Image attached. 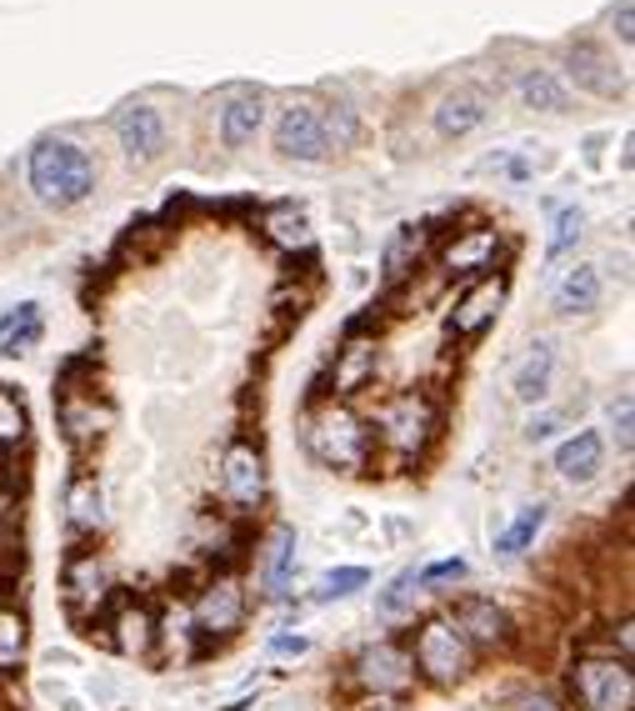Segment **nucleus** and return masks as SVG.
Returning a JSON list of instances; mask_svg holds the SVG:
<instances>
[{
    "label": "nucleus",
    "mask_w": 635,
    "mask_h": 711,
    "mask_svg": "<svg viewBox=\"0 0 635 711\" xmlns=\"http://www.w3.org/2000/svg\"><path fill=\"white\" fill-rule=\"evenodd\" d=\"M25 176H31V190H36L46 206H56V211H71V206L91 201V190H95V161H91V151H81V145L66 141V136H46V141L31 145Z\"/></svg>",
    "instance_id": "nucleus-1"
},
{
    "label": "nucleus",
    "mask_w": 635,
    "mask_h": 711,
    "mask_svg": "<svg viewBox=\"0 0 635 711\" xmlns=\"http://www.w3.org/2000/svg\"><path fill=\"white\" fill-rule=\"evenodd\" d=\"M306 446L320 466L330 471H355L365 466V451H371V431L361 427V416L345 411V406H326L306 421Z\"/></svg>",
    "instance_id": "nucleus-2"
},
{
    "label": "nucleus",
    "mask_w": 635,
    "mask_h": 711,
    "mask_svg": "<svg viewBox=\"0 0 635 711\" xmlns=\"http://www.w3.org/2000/svg\"><path fill=\"white\" fill-rule=\"evenodd\" d=\"M415 672L431 681V687H456V681H466L475 666V646L466 637H460L456 627H450L446 617L425 621L421 631H415Z\"/></svg>",
    "instance_id": "nucleus-3"
},
{
    "label": "nucleus",
    "mask_w": 635,
    "mask_h": 711,
    "mask_svg": "<svg viewBox=\"0 0 635 711\" xmlns=\"http://www.w3.org/2000/svg\"><path fill=\"white\" fill-rule=\"evenodd\" d=\"M576 701L586 711H631L635 707V676L625 656H580L571 672Z\"/></svg>",
    "instance_id": "nucleus-4"
},
{
    "label": "nucleus",
    "mask_w": 635,
    "mask_h": 711,
    "mask_svg": "<svg viewBox=\"0 0 635 711\" xmlns=\"http://www.w3.org/2000/svg\"><path fill=\"white\" fill-rule=\"evenodd\" d=\"M431 431H436V406L425 401L421 392H400L376 411V436L386 441L390 451H405V456H411V451H421L425 441H431Z\"/></svg>",
    "instance_id": "nucleus-5"
},
{
    "label": "nucleus",
    "mask_w": 635,
    "mask_h": 711,
    "mask_svg": "<svg viewBox=\"0 0 635 711\" xmlns=\"http://www.w3.org/2000/svg\"><path fill=\"white\" fill-rule=\"evenodd\" d=\"M351 676H355V687L371 691L376 701H390V697L415 687V662H411L405 646H396V641H376V646H365V652L355 656Z\"/></svg>",
    "instance_id": "nucleus-6"
},
{
    "label": "nucleus",
    "mask_w": 635,
    "mask_h": 711,
    "mask_svg": "<svg viewBox=\"0 0 635 711\" xmlns=\"http://www.w3.org/2000/svg\"><path fill=\"white\" fill-rule=\"evenodd\" d=\"M275 151L291 155V161H306L320 166L330 161V136H326V110L316 101H291L275 120Z\"/></svg>",
    "instance_id": "nucleus-7"
},
{
    "label": "nucleus",
    "mask_w": 635,
    "mask_h": 711,
    "mask_svg": "<svg viewBox=\"0 0 635 711\" xmlns=\"http://www.w3.org/2000/svg\"><path fill=\"white\" fill-rule=\"evenodd\" d=\"M240 621H246V586H240V576L211 581L196 602V627L205 637H231Z\"/></svg>",
    "instance_id": "nucleus-8"
},
{
    "label": "nucleus",
    "mask_w": 635,
    "mask_h": 711,
    "mask_svg": "<svg viewBox=\"0 0 635 711\" xmlns=\"http://www.w3.org/2000/svg\"><path fill=\"white\" fill-rule=\"evenodd\" d=\"M485 120H491V95H485L481 85H456V91H446L436 101V131L446 136V141H460V136L481 131Z\"/></svg>",
    "instance_id": "nucleus-9"
},
{
    "label": "nucleus",
    "mask_w": 635,
    "mask_h": 711,
    "mask_svg": "<svg viewBox=\"0 0 635 711\" xmlns=\"http://www.w3.org/2000/svg\"><path fill=\"white\" fill-rule=\"evenodd\" d=\"M116 141L126 145L136 161H155V155L165 151V120L155 106H145V101H130V106L116 110Z\"/></svg>",
    "instance_id": "nucleus-10"
},
{
    "label": "nucleus",
    "mask_w": 635,
    "mask_h": 711,
    "mask_svg": "<svg viewBox=\"0 0 635 711\" xmlns=\"http://www.w3.org/2000/svg\"><path fill=\"white\" fill-rule=\"evenodd\" d=\"M221 487H225V497L236 501V506H260V497H266V462H260L256 446L236 441V446L225 451Z\"/></svg>",
    "instance_id": "nucleus-11"
},
{
    "label": "nucleus",
    "mask_w": 635,
    "mask_h": 711,
    "mask_svg": "<svg viewBox=\"0 0 635 711\" xmlns=\"http://www.w3.org/2000/svg\"><path fill=\"white\" fill-rule=\"evenodd\" d=\"M260 126H266V95L250 91V85H236L221 101V141L231 151H240V145H250L260 136Z\"/></svg>",
    "instance_id": "nucleus-12"
},
{
    "label": "nucleus",
    "mask_w": 635,
    "mask_h": 711,
    "mask_svg": "<svg viewBox=\"0 0 635 711\" xmlns=\"http://www.w3.org/2000/svg\"><path fill=\"white\" fill-rule=\"evenodd\" d=\"M565 71H571V81L590 95H621L625 91V75L615 71L611 60H605V50L590 46V40H576V46L565 50Z\"/></svg>",
    "instance_id": "nucleus-13"
},
{
    "label": "nucleus",
    "mask_w": 635,
    "mask_h": 711,
    "mask_svg": "<svg viewBox=\"0 0 635 711\" xmlns=\"http://www.w3.org/2000/svg\"><path fill=\"white\" fill-rule=\"evenodd\" d=\"M501 301H506V276H481V281L466 291V301L450 311V336L485 331L495 320V311H501Z\"/></svg>",
    "instance_id": "nucleus-14"
},
{
    "label": "nucleus",
    "mask_w": 635,
    "mask_h": 711,
    "mask_svg": "<svg viewBox=\"0 0 635 711\" xmlns=\"http://www.w3.org/2000/svg\"><path fill=\"white\" fill-rule=\"evenodd\" d=\"M110 596V581H106V567L85 551V557H75L71 567H66V602H71L75 617H95L101 606H106Z\"/></svg>",
    "instance_id": "nucleus-15"
},
{
    "label": "nucleus",
    "mask_w": 635,
    "mask_h": 711,
    "mask_svg": "<svg viewBox=\"0 0 635 711\" xmlns=\"http://www.w3.org/2000/svg\"><path fill=\"white\" fill-rule=\"evenodd\" d=\"M450 627L471 641V646H506L510 641V617L495 602H481V596H475V602H460Z\"/></svg>",
    "instance_id": "nucleus-16"
},
{
    "label": "nucleus",
    "mask_w": 635,
    "mask_h": 711,
    "mask_svg": "<svg viewBox=\"0 0 635 711\" xmlns=\"http://www.w3.org/2000/svg\"><path fill=\"white\" fill-rule=\"evenodd\" d=\"M600 462H605L600 431H576V436L561 441V451H555V471H561L565 481H596Z\"/></svg>",
    "instance_id": "nucleus-17"
},
{
    "label": "nucleus",
    "mask_w": 635,
    "mask_h": 711,
    "mask_svg": "<svg viewBox=\"0 0 635 711\" xmlns=\"http://www.w3.org/2000/svg\"><path fill=\"white\" fill-rule=\"evenodd\" d=\"M551 376H555V341H536L530 356L516 366L510 392H516V401L536 406V401H545V392H551Z\"/></svg>",
    "instance_id": "nucleus-18"
},
{
    "label": "nucleus",
    "mask_w": 635,
    "mask_h": 711,
    "mask_svg": "<svg viewBox=\"0 0 635 711\" xmlns=\"http://www.w3.org/2000/svg\"><path fill=\"white\" fill-rule=\"evenodd\" d=\"M516 95L526 101L530 110H551V116H561V110L571 106L565 81L555 71H545V66H526V71H516Z\"/></svg>",
    "instance_id": "nucleus-19"
},
{
    "label": "nucleus",
    "mask_w": 635,
    "mask_h": 711,
    "mask_svg": "<svg viewBox=\"0 0 635 711\" xmlns=\"http://www.w3.org/2000/svg\"><path fill=\"white\" fill-rule=\"evenodd\" d=\"M110 631H116L110 641H116L120 656H145L155 646V631H161V627H155L151 606H136V602H130V606H120V611H116Z\"/></svg>",
    "instance_id": "nucleus-20"
},
{
    "label": "nucleus",
    "mask_w": 635,
    "mask_h": 711,
    "mask_svg": "<svg viewBox=\"0 0 635 711\" xmlns=\"http://www.w3.org/2000/svg\"><path fill=\"white\" fill-rule=\"evenodd\" d=\"M596 306H600V271L596 266L565 271L561 285H555V311H561V316H590Z\"/></svg>",
    "instance_id": "nucleus-21"
},
{
    "label": "nucleus",
    "mask_w": 635,
    "mask_h": 711,
    "mask_svg": "<svg viewBox=\"0 0 635 711\" xmlns=\"http://www.w3.org/2000/svg\"><path fill=\"white\" fill-rule=\"evenodd\" d=\"M66 522H71V532H101V522H106V501L91 476H75L66 487Z\"/></svg>",
    "instance_id": "nucleus-22"
},
{
    "label": "nucleus",
    "mask_w": 635,
    "mask_h": 711,
    "mask_svg": "<svg viewBox=\"0 0 635 711\" xmlns=\"http://www.w3.org/2000/svg\"><path fill=\"white\" fill-rule=\"evenodd\" d=\"M541 532H545V506H541V501H536V506H520V511H516V522H510L506 532L495 536V557H501V561L526 557Z\"/></svg>",
    "instance_id": "nucleus-23"
},
{
    "label": "nucleus",
    "mask_w": 635,
    "mask_h": 711,
    "mask_svg": "<svg viewBox=\"0 0 635 711\" xmlns=\"http://www.w3.org/2000/svg\"><path fill=\"white\" fill-rule=\"evenodd\" d=\"M495 231H471L466 241H456V246L446 250V266L450 271H485L491 266V256H495Z\"/></svg>",
    "instance_id": "nucleus-24"
},
{
    "label": "nucleus",
    "mask_w": 635,
    "mask_h": 711,
    "mask_svg": "<svg viewBox=\"0 0 635 711\" xmlns=\"http://www.w3.org/2000/svg\"><path fill=\"white\" fill-rule=\"evenodd\" d=\"M25 617L15 611V606H0V672H15L25 656Z\"/></svg>",
    "instance_id": "nucleus-25"
},
{
    "label": "nucleus",
    "mask_w": 635,
    "mask_h": 711,
    "mask_svg": "<svg viewBox=\"0 0 635 711\" xmlns=\"http://www.w3.org/2000/svg\"><path fill=\"white\" fill-rule=\"evenodd\" d=\"M415 596H421V586H415V571H400L386 592L376 596V617L380 621H400L415 606Z\"/></svg>",
    "instance_id": "nucleus-26"
},
{
    "label": "nucleus",
    "mask_w": 635,
    "mask_h": 711,
    "mask_svg": "<svg viewBox=\"0 0 635 711\" xmlns=\"http://www.w3.org/2000/svg\"><path fill=\"white\" fill-rule=\"evenodd\" d=\"M266 231H271L275 246L295 250V246H310V221L301 211H291V206H281V211L266 215Z\"/></svg>",
    "instance_id": "nucleus-27"
},
{
    "label": "nucleus",
    "mask_w": 635,
    "mask_h": 711,
    "mask_svg": "<svg viewBox=\"0 0 635 711\" xmlns=\"http://www.w3.org/2000/svg\"><path fill=\"white\" fill-rule=\"evenodd\" d=\"M376 371V351L365 341H355V346H345L341 351V366H336V392H355L365 376Z\"/></svg>",
    "instance_id": "nucleus-28"
},
{
    "label": "nucleus",
    "mask_w": 635,
    "mask_h": 711,
    "mask_svg": "<svg viewBox=\"0 0 635 711\" xmlns=\"http://www.w3.org/2000/svg\"><path fill=\"white\" fill-rule=\"evenodd\" d=\"M580 231H586V215H580L576 206H561V211H555V221H551V241H545V256H551V261H561L565 250H571V246L580 241Z\"/></svg>",
    "instance_id": "nucleus-29"
},
{
    "label": "nucleus",
    "mask_w": 635,
    "mask_h": 711,
    "mask_svg": "<svg viewBox=\"0 0 635 711\" xmlns=\"http://www.w3.org/2000/svg\"><path fill=\"white\" fill-rule=\"evenodd\" d=\"M421 225H400L396 236H390V246H386V276H405V266L421 256Z\"/></svg>",
    "instance_id": "nucleus-30"
},
{
    "label": "nucleus",
    "mask_w": 635,
    "mask_h": 711,
    "mask_svg": "<svg viewBox=\"0 0 635 711\" xmlns=\"http://www.w3.org/2000/svg\"><path fill=\"white\" fill-rule=\"evenodd\" d=\"M365 581H371V571H365V567H341V571H326V576L316 581V602H341V596L361 592Z\"/></svg>",
    "instance_id": "nucleus-31"
},
{
    "label": "nucleus",
    "mask_w": 635,
    "mask_h": 711,
    "mask_svg": "<svg viewBox=\"0 0 635 711\" xmlns=\"http://www.w3.org/2000/svg\"><path fill=\"white\" fill-rule=\"evenodd\" d=\"M466 571H471V567H466V561H460V557L431 561V567H425V571H415V586H421V592H425V586H446V581H466Z\"/></svg>",
    "instance_id": "nucleus-32"
},
{
    "label": "nucleus",
    "mask_w": 635,
    "mask_h": 711,
    "mask_svg": "<svg viewBox=\"0 0 635 711\" xmlns=\"http://www.w3.org/2000/svg\"><path fill=\"white\" fill-rule=\"evenodd\" d=\"M25 436V411L15 396H0V446H15Z\"/></svg>",
    "instance_id": "nucleus-33"
},
{
    "label": "nucleus",
    "mask_w": 635,
    "mask_h": 711,
    "mask_svg": "<svg viewBox=\"0 0 635 711\" xmlns=\"http://www.w3.org/2000/svg\"><path fill=\"white\" fill-rule=\"evenodd\" d=\"M291 561H295V536L281 532V536H275V557H271V586H275V592H281L285 576H291Z\"/></svg>",
    "instance_id": "nucleus-34"
},
{
    "label": "nucleus",
    "mask_w": 635,
    "mask_h": 711,
    "mask_svg": "<svg viewBox=\"0 0 635 711\" xmlns=\"http://www.w3.org/2000/svg\"><path fill=\"white\" fill-rule=\"evenodd\" d=\"M611 427H615V446L631 451V441H635V406H631V396H621V401L611 406Z\"/></svg>",
    "instance_id": "nucleus-35"
},
{
    "label": "nucleus",
    "mask_w": 635,
    "mask_h": 711,
    "mask_svg": "<svg viewBox=\"0 0 635 711\" xmlns=\"http://www.w3.org/2000/svg\"><path fill=\"white\" fill-rule=\"evenodd\" d=\"M510 711H561V701L545 697V691H520V697L510 701Z\"/></svg>",
    "instance_id": "nucleus-36"
},
{
    "label": "nucleus",
    "mask_w": 635,
    "mask_h": 711,
    "mask_svg": "<svg viewBox=\"0 0 635 711\" xmlns=\"http://www.w3.org/2000/svg\"><path fill=\"white\" fill-rule=\"evenodd\" d=\"M611 25H615V36H621V40H631V36H635V5H631V0H621V5H615Z\"/></svg>",
    "instance_id": "nucleus-37"
},
{
    "label": "nucleus",
    "mask_w": 635,
    "mask_h": 711,
    "mask_svg": "<svg viewBox=\"0 0 635 711\" xmlns=\"http://www.w3.org/2000/svg\"><path fill=\"white\" fill-rule=\"evenodd\" d=\"M271 652H275V656H306V652H310V641H306V637H275V641H271Z\"/></svg>",
    "instance_id": "nucleus-38"
},
{
    "label": "nucleus",
    "mask_w": 635,
    "mask_h": 711,
    "mask_svg": "<svg viewBox=\"0 0 635 711\" xmlns=\"http://www.w3.org/2000/svg\"><path fill=\"white\" fill-rule=\"evenodd\" d=\"M551 431H555V416H536V421L526 427V441H545Z\"/></svg>",
    "instance_id": "nucleus-39"
},
{
    "label": "nucleus",
    "mask_w": 635,
    "mask_h": 711,
    "mask_svg": "<svg viewBox=\"0 0 635 711\" xmlns=\"http://www.w3.org/2000/svg\"><path fill=\"white\" fill-rule=\"evenodd\" d=\"M365 711H405V707H396V701H371Z\"/></svg>",
    "instance_id": "nucleus-40"
}]
</instances>
